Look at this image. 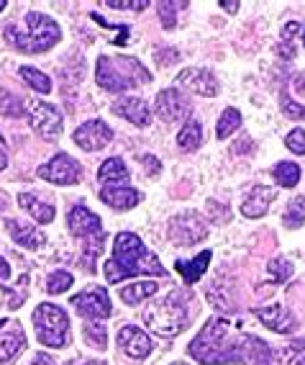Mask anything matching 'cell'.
Segmentation results:
<instances>
[{
	"label": "cell",
	"instance_id": "obj_1",
	"mask_svg": "<svg viewBox=\"0 0 305 365\" xmlns=\"http://www.w3.org/2000/svg\"><path fill=\"white\" fill-rule=\"evenodd\" d=\"M190 355L200 365L223 363H249V365H272L269 347L259 337L247 334L241 324L215 317L203 327L198 337L190 342Z\"/></svg>",
	"mask_w": 305,
	"mask_h": 365
},
{
	"label": "cell",
	"instance_id": "obj_2",
	"mask_svg": "<svg viewBox=\"0 0 305 365\" xmlns=\"http://www.w3.org/2000/svg\"><path fill=\"white\" fill-rule=\"evenodd\" d=\"M105 270V281L108 283H121L131 275H167V270L162 267V262L156 260L149 250L144 247V242L131 232H121L116 235L113 242V257L103 265Z\"/></svg>",
	"mask_w": 305,
	"mask_h": 365
},
{
	"label": "cell",
	"instance_id": "obj_3",
	"mask_svg": "<svg viewBox=\"0 0 305 365\" xmlns=\"http://www.w3.org/2000/svg\"><path fill=\"white\" fill-rule=\"evenodd\" d=\"M95 80L108 93H126L151 83V75L134 57H100L95 65Z\"/></svg>",
	"mask_w": 305,
	"mask_h": 365
},
{
	"label": "cell",
	"instance_id": "obj_4",
	"mask_svg": "<svg viewBox=\"0 0 305 365\" xmlns=\"http://www.w3.org/2000/svg\"><path fill=\"white\" fill-rule=\"evenodd\" d=\"M144 322L159 337H177L188 327V307L180 291H169L144 309Z\"/></svg>",
	"mask_w": 305,
	"mask_h": 365
},
{
	"label": "cell",
	"instance_id": "obj_5",
	"mask_svg": "<svg viewBox=\"0 0 305 365\" xmlns=\"http://www.w3.org/2000/svg\"><path fill=\"white\" fill-rule=\"evenodd\" d=\"M26 24H28V34H18L14 26L6 29V41L23 54L49 52L59 41V36H62L57 21L44 14H36V11H31V14L26 16Z\"/></svg>",
	"mask_w": 305,
	"mask_h": 365
},
{
	"label": "cell",
	"instance_id": "obj_6",
	"mask_svg": "<svg viewBox=\"0 0 305 365\" xmlns=\"http://www.w3.org/2000/svg\"><path fill=\"white\" fill-rule=\"evenodd\" d=\"M33 327H36V337L44 347L59 350L70 342V319H67L65 309L54 307V304H39L33 312Z\"/></svg>",
	"mask_w": 305,
	"mask_h": 365
},
{
	"label": "cell",
	"instance_id": "obj_7",
	"mask_svg": "<svg viewBox=\"0 0 305 365\" xmlns=\"http://www.w3.org/2000/svg\"><path fill=\"white\" fill-rule=\"evenodd\" d=\"M39 178L46 182H54V185H75L82 178V168L75 157H70L67 152H59L46 165H41Z\"/></svg>",
	"mask_w": 305,
	"mask_h": 365
},
{
	"label": "cell",
	"instance_id": "obj_8",
	"mask_svg": "<svg viewBox=\"0 0 305 365\" xmlns=\"http://www.w3.org/2000/svg\"><path fill=\"white\" fill-rule=\"evenodd\" d=\"M72 307L77 309L87 322H100L111 317V299L105 288H87L72 299Z\"/></svg>",
	"mask_w": 305,
	"mask_h": 365
},
{
	"label": "cell",
	"instance_id": "obj_9",
	"mask_svg": "<svg viewBox=\"0 0 305 365\" xmlns=\"http://www.w3.org/2000/svg\"><path fill=\"white\" fill-rule=\"evenodd\" d=\"M113 139V129L105 121H100V118H92V121H85L82 126H77L75 129V134H72V142L77 144L80 150L85 152H97L103 150V147H108Z\"/></svg>",
	"mask_w": 305,
	"mask_h": 365
},
{
	"label": "cell",
	"instance_id": "obj_10",
	"mask_svg": "<svg viewBox=\"0 0 305 365\" xmlns=\"http://www.w3.org/2000/svg\"><path fill=\"white\" fill-rule=\"evenodd\" d=\"M205 235H208V227L203 224V219L198 214H180L169 222V237L182 247L198 245L200 240H205Z\"/></svg>",
	"mask_w": 305,
	"mask_h": 365
},
{
	"label": "cell",
	"instance_id": "obj_11",
	"mask_svg": "<svg viewBox=\"0 0 305 365\" xmlns=\"http://www.w3.org/2000/svg\"><path fill=\"white\" fill-rule=\"evenodd\" d=\"M28 121H31V129L44 139H57L59 134H62V113H59V108L52 103L36 101V103L31 106Z\"/></svg>",
	"mask_w": 305,
	"mask_h": 365
},
{
	"label": "cell",
	"instance_id": "obj_12",
	"mask_svg": "<svg viewBox=\"0 0 305 365\" xmlns=\"http://www.w3.org/2000/svg\"><path fill=\"white\" fill-rule=\"evenodd\" d=\"M154 113L156 118H162L164 124H175V121H180V118H185L190 113V103L180 91L169 88V91H162L156 96Z\"/></svg>",
	"mask_w": 305,
	"mask_h": 365
},
{
	"label": "cell",
	"instance_id": "obj_13",
	"mask_svg": "<svg viewBox=\"0 0 305 365\" xmlns=\"http://www.w3.org/2000/svg\"><path fill=\"white\" fill-rule=\"evenodd\" d=\"M254 317H257L267 329H272V332H277V334H292L295 329H298V319H295V314H292L290 309L279 307V304L254 309Z\"/></svg>",
	"mask_w": 305,
	"mask_h": 365
},
{
	"label": "cell",
	"instance_id": "obj_14",
	"mask_svg": "<svg viewBox=\"0 0 305 365\" xmlns=\"http://www.w3.org/2000/svg\"><path fill=\"white\" fill-rule=\"evenodd\" d=\"M175 83L180 88L190 93H198V96H205V98H213L218 96V80L210 75L208 70H198V67H190V70H182L175 78Z\"/></svg>",
	"mask_w": 305,
	"mask_h": 365
},
{
	"label": "cell",
	"instance_id": "obj_15",
	"mask_svg": "<svg viewBox=\"0 0 305 365\" xmlns=\"http://www.w3.org/2000/svg\"><path fill=\"white\" fill-rule=\"evenodd\" d=\"M67 224H70V232L75 237H95V235H103V224H100V216L92 214L87 206H72L70 209V216H67Z\"/></svg>",
	"mask_w": 305,
	"mask_h": 365
},
{
	"label": "cell",
	"instance_id": "obj_16",
	"mask_svg": "<svg viewBox=\"0 0 305 365\" xmlns=\"http://www.w3.org/2000/svg\"><path fill=\"white\" fill-rule=\"evenodd\" d=\"M118 347L134 360H144L151 352V339L146 337V332H141L139 327L129 324L118 329Z\"/></svg>",
	"mask_w": 305,
	"mask_h": 365
},
{
	"label": "cell",
	"instance_id": "obj_17",
	"mask_svg": "<svg viewBox=\"0 0 305 365\" xmlns=\"http://www.w3.org/2000/svg\"><path fill=\"white\" fill-rule=\"evenodd\" d=\"M100 201L108 203V206L116 211H129V209H134V206H139L141 193L134 190L131 185H103V188H100Z\"/></svg>",
	"mask_w": 305,
	"mask_h": 365
},
{
	"label": "cell",
	"instance_id": "obj_18",
	"mask_svg": "<svg viewBox=\"0 0 305 365\" xmlns=\"http://www.w3.org/2000/svg\"><path fill=\"white\" fill-rule=\"evenodd\" d=\"M272 201H274V188H269V185H254L249 190V196L244 198V203H241V214L247 216V219H259V216L267 214Z\"/></svg>",
	"mask_w": 305,
	"mask_h": 365
},
{
	"label": "cell",
	"instance_id": "obj_19",
	"mask_svg": "<svg viewBox=\"0 0 305 365\" xmlns=\"http://www.w3.org/2000/svg\"><path fill=\"white\" fill-rule=\"evenodd\" d=\"M113 111L118 113L121 118H126V121H131L134 126H146L151 121V111L149 106L144 103L141 98H121L113 103Z\"/></svg>",
	"mask_w": 305,
	"mask_h": 365
},
{
	"label": "cell",
	"instance_id": "obj_20",
	"mask_svg": "<svg viewBox=\"0 0 305 365\" xmlns=\"http://www.w3.org/2000/svg\"><path fill=\"white\" fill-rule=\"evenodd\" d=\"M6 229L11 232L14 242H16V245H21V247H26V250H39L41 245H44V235H41L39 229L28 227V224H23V222L8 219V222H6Z\"/></svg>",
	"mask_w": 305,
	"mask_h": 365
},
{
	"label": "cell",
	"instance_id": "obj_21",
	"mask_svg": "<svg viewBox=\"0 0 305 365\" xmlns=\"http://www.w3.org/2000/svg\"><path fill=\"white\" fill-rule=\"evenodd\" d=\"M210 257H213V252H210V250H205V252L195 255L193 260H177L175 267H177V273L182 275V281H185V283H198L203 278V273L208 270Z\"/></svg>",
	"mask_w": 305,
	"mask_h": 365
},
{
	"label": "cell",
	"instance_id": "obj_22",
	"mask_svg": "<svg viewBox=\"0 0 305 365\" xmlns=\"http://www.w3.org/2000/svg\"><path fill=\"white\" fill-rule=\"evenodd\" d=\"M23 350H26V334L21 327H16L14 332L0 337V365H11Z\"/></svg>",
	"mask_w": 305,
	"mask_h": 365
},
{
	"label": "cell",
	"instance_id": "obj_23",
	"mask_svg": "<svg viewBox=\"0 0 305 365\" xmlns=\"http://www.w3.org/2000/svg\"><path fill=\"white\" fill-rule=\"evenodd\" d=\"M18 206L31 216L33 222H39V224H52L54 222V206L41 203L39 198L31 196V193H18Z\"/></svg>",
	"mask_w": 305,
	"mask_h": 365
},
{
	"label": "cell",
	"instance_id": "obj_24",
	"mask_svg": "<svg viewBox=\"0 0 305 365\" xmlns=\"http://www.w3.org/2000/svg\"><path fill=\"white\" fill-rule=\"evenodd\" d=\"M97 180L103 185H129V170L121 163V157H111L105 160L97 170Z\"/></svg>",
	"mask_w": 305,
	"mask_h": 365
},
{
	"label": "cell",
	"instance_id": "obj_25",
	"mask_svg": "<svg viewBox=\"0 0 305 365\" xmlns=\"http://www.w3.org/2000/svg\"><path fill=\"white\" fill-rule=\"evenodd\" d=\"M156 283L154 281H141V283H134V286H126L121 288V301L129 304V307H137L141 301H146L149 296L156 294Z\"/></svg>",
	"mask_w": 305,
	"mask_h": 365
},
{
	"label": "cell",
	"instance_id": "obj_26",
	"mask_svg": "<svg viewBox=\"0 0 305 365\" xmlns=\"http://www.w3.org/2000/svg\"><path fill=\"white\" fill-rule=\"evenodd\" d=\"M177 144L185 152H195L203 144V126L198 121H188V124L182 126L180 134H177Z\"/></svg>",
	"mask_w": 305,
	"mask_h": 365
},
{
	"label": "cell",
	"instance_id": "obj_27",
	"mask_svg": "<svg viewBox=\"0 0 305 365\" xmlns=\"http://www.w3.org/2000/svg\"><path fill=\"white\" fill-rule=\"evenodd\" d=\"M272 175L282 188H295L300 182V168L295 163H277L272 170Z\"/></svg>",
	"mask_w": 305,
	"mask_h": 365
},
{
	"label": "cell",
	"instance_id": "obj_28",
	"mask_svg": "<svg viewBox=\"0 0 305 365\" xmlns=\"http://www.w3.org/2000/svg\"><path fill=\"white\" fill-rule=\"evenodd\" d=\"M282 224H285L287 229H298L305 224V198H292L290 206H287L285 216H282Z\"/></svg>",
	"mask_w": 305,
	"mask_h": 365
},
{
	"label": "cell",
	"instance_id": "obj_29",
	"mask_svg": "<svg viewBox=\"0 0 305 365\" xmlns=\"http://www.w3.org/2000/svg\"><path fill=\"white\" fill-rule=\"evenodd\" d=\"M239 126H241V113L236 111V108H226V111L221 113V118H218L215 134H218V139H226V137H231Z\"/></svg>",
	"mask_w": 305,
	"mask_h": 365
},
{
	"label": "cell",
	"instance_id": "obj_30",
	"mask_svg": "<svg viewBox=\"0 0 305 365\" xmlns=\"http://www.w3.org/2000/svg\"><path fill=\"white\" fill-rule=\"evenodd\" d=\"M18 72H21V78L31 85L33 91H39V93H49V91H52V80L46 78L44 72L36 70V67H28L26 65V67H21Z\"/></svg>",
	"mask_w": 305,
	"mask_h": 365
},
{
	"label": "cell",
	"instance_id": "obj_31",
	"mask_svg": "<svg viewBox=\"0 0 305 365\" xmlns=\"http://www.w3.org/2000/svg\"><path fill=\"white\" fill-rule=\"evenodd\" d=\"M72 283H75V278H72L67 270H54L49 278H46V291L49 294H65V291H70Z\"/></svg>",
	"mask_w": 305,
	"mask_h": 365
},
{
	"label": "cell",
	"instance_id": "obj_32",
	"mask_svg": "<svg viewBox=\"0 0 305 365\" xmlns=\"http://www.w3.org/2000/svg\"><path fill=\"white\" fill-rule=\"evenodd\" d=\"M85 339L90 342L92 347H97V350H105V339H108V334H105V327L100 324V322H87L85 324Z\"/></svg>",
	"mask_w": 305,
	"mask_h": 365
},
{
	"label": "cell",
	"instance_id": "obj_33",
	"mask_svg": "<svg viewBox=\"0 0 305 365\" xmlns=\"http://www.w3.org/2000/svg\"><path fill=\"white\" fill-rule=\"evenodd\" d=\"M267 273L272 275L277 283H285L292 278V262L282 260V257H274V260H269V265H267Z\"/></svg>",
	"mask_w": 305,
	"mask_h": 365
},
{
	"label": "cell",
	"instance_id": "obj_34",
	"mask_svg": "<svg viewBox=\"0 0 305 365\" xmlns=\"http://www.w3.org/2000/svg\"><path fill=\"white\" fill-rule=\"evenodd\" d=\"M103 242H105L103 235H95L85 240V262H87L90 270H95V257L100 255V250H103Z\"/></svg>",
	"mask_w": 305,
	"mask_h": 365
},
{
	"label": "cell",
	"instance_id": "obj_35",
	"mask_svg": "<svg viewBox=\"0 0 305 365\" xmlns=\"http://www.w3.org/2000/svg\"><path fill=\"white\" fill-rule=\"evenodd\" d=\"M282 363L285 365H305V345L300 342H290L282 350Z\"/></svg>",
	"mask_w": 305,
	"mask_h": 365
},
{
	"label": "cell",
	"instance_id": "obj_36",
	"mask_svg": "<svg viewBox=\"0 0 305 365\" xmlns=\"http://www.w3.org/2000/svg\"><path fill=\"white\" fill-rule=\"evenodd\" d=\"M285 147L295 155H305V131L303 129H292L285 137Z\"/></svg>",
	"mask_w": 305,
	"mask_h": 365
},
{
	"label": "cell",
	"instance_id": "obj_37",
	"mask_svg": "<svg viewBox=\"0 0 305 365\" xmlns=\"http://www.w3.org/2000/svg\"><path fill=\"white\" fill-rule=\"evenodd\" d=\"M175 8H185V3H159V19L164 29H175Z\"/></svg>",
	"mask_w": 305,
	"mask_h": 365
},
{
	"label": "cell",
	"instance_id": "obj_38",
	"mask_svg": "<svg viewBox=\"0 0 305 365\" xmlns=\"http://www.w3.org/2000/svg\"><path fill=\"white\" fill-rule=\"evenodd\" d=\"M108 8H124V11H144L149 6L146 0H105Z\"/></svg>",
	"mask_w": 305,
	"mask_h": 365
},
{
	"label": "cell",
	"instance_id": "obj_39",
	"mask_svg": "<svg viewBox=\"0 0 305 365\" xmlns=\"http://www.w3.org/2000/svg\"><path fill=\"white\" fill-rule=\"evenodd\" d=\"M282 111H285L287 118H295V121L305 118V106H298L292 98H282Z\"/></svg>",
	"mask_w": 305,
	"mask_h": 365
},
{
	"label": "cell",
	"instance_id": "obj_40",
	"mask_svg": "<svg viewBox=\"0 0 305 365\" xmlns=\"http://www.w3.org/2000/svg\"><path fill=\"white\" fill-rule=\"evenodd\" d=\"M3 98L8 101V103H0L3 106V111H6L8 116H21V101L18 98H16V96H8V93L3 96Z\"/></svg>",
	"mask_w": 305,
	"mask_h": 365
},
{
	"label": "cell",
	"instance_id": "obj_41",
	"mask_svg": "<svg viewBox=\"0 0 305 365\" xmlns=\"http://www.w3.org/2000/svg\"><path fill=\"white\" fill-rule=\"evenodd\" d=\"M141 163L146 165V168H149V175H156V170H159V165H156V160L151 155H144L141 157Z\"/></svg>",
	"mask_w": 305,
	"mask_h": 365
},
{
	"label": "cell",
	"instance_id": "obj_42",
	"mask_svg": "<svg viewBox=\"0 0 305 365\" xmlns=\"http://www.w3.org/2000/svg\"><path fill=\"white\" fill-rule=\"evenodd\" d=\"M298 24H287V26H285V31H282V39H287V41H290L292 39V36H295V34H298Z\"/></svg>",
	"mask_w": 305,
	"mask_h": 365
},
{
	"label": "cell",
	"instance_id": "obj_43",
	"mask_svg": "<svg viewBox=\"0 0 305 365\" xmlns=\"http://www.w3.org/2000/svg\"><path fill=\"white\" fill-rule=\"evenodd\" d=\"M31 365H57L54 363V358L52 355H36V358H33V363Z\"/></svg>",
	"mask_w": 305,
	"mask_h": 365
},
{
	"label": "cell",
	"instance_id": "obj_44",
	"mask_svg": "<svg viewBox=\"0 0 305 365\" xmlns=\"http://www.w3.org/2000/svg\"><path fill=\"white\" fill-rule=\"evenodd\" d=\"M11 278V267H8V262L0 257V281H8Z\"/></svg>",
	"mask_w": 305,
	"mask_h": 365
},
{
	"label": "cell",
	"instance_id": "obj_45",
	"mask_svg": "<svg viewBox=\"0 0 305 365\" xmlns=\"http://www.w3.org/2000/svg\"><path fill=\"white\" fill-rule=\"evenodd\" d=\"M218 6H221V8H226L228 14H236V11H239V3H236V0H226V3H223V0H221V3H218Z\"/></svg>",
	"mask_w": 305,
	"mask_h": 365
},
{
	"label": "cell",
	"instance_id": "obj_46",
	"mask_svg": "<svg viewBox=\"0 0 305 365\" xmlns=\"http://www.w3.org/2000/svg\"><path fill=\"white\" fill-rule=\"evenodd\" d=\"M295 93H305V75L295 78Z\"/></svg>",
	"mask_w": 305,
	"mask_h": 365
},
{
	"label": "cell",
	"instance_id": "obj_47",
	"mask_svg": "<svg viewBox=\"0 0 305 365\" xmlns=\"http://www.w3.org/2000/svg\"><path fill=\"white\" fill-rule=\"evenodd\" d=\"M6 165H8V157H6V150L0 147V170H6Z\"/></svg>",
	"mask_w": 305,
	"mask_h": 365
},
{
	"label": "cell",
	"instance_id": "obj_48",
	"mask_svg": "<svg viewBox=\"0 0 305 365\" xmlns=\"http://www.w3.org/2000/svg\"><path fill=\"white\" fill-rule=\"evenodd\" d=\"M72 365H80V363H72ZM82 365H105V363H100V360H87V363H82Z\"/></svg>",
	"mask_w": 305,
	"mask_h": 365
},
{
	"label": "cell",
	"instance_id": "obj_49",
	"mask_svg": "<svg viewBox=\"0 0 305 365\" xmlns=\"http://www.w3.org/2000/svg\"><path fill=\"white\" fill-rule=\"evenodd\" d=\"M8 6V3H6V0H0V11H3V8H6Z\"/></svg>",
	"mask_w": 305,
	"mask_h": 365
},
{
	"label": "cell",
	"instance_id": "obj_50",
	"mask_svg": "<svg viewBox=\"0 0 305 365\" xmlns=\"http://www.w3.org/2000/svg\"><path fill=\"white\" fill-rule=\"evenodd\" d=\"M3 209H6V201H3V198H0V211H3Z\"/></svg>",
	"mask_w": 305,
	"mask_h": 365
},
{
	"label": "cell",
	"instance_id": "obj_51",
	"mask_svg": "<svg viewBox=\"0 0 305 365\" xmlns=\"http://www.w3.org/2000/svg\"><path fill=\"white\" fill-rule=\"evenodd\" d=\"M3 324H6V319H0V327H3Z\"/></svg>",
	"mask_w": 305,
	"mask_h": 365
},
{
	"label": "cell",
	"instance_id": "obj_52",
	"mask_svg": "<svg viewBox=\"0 0 305 365\" xmlns=\"http://www.w3.org/2000/svg\"><path fill=\"white\" fill-rule=\"evenodd\" d=\"M172 365H188V363H172Z\"/></svg>",
	"mask_w": 305,
	"mask_h": 365
},
{
	"label": "cell",
	"instance_id": "obj_53",
	"mask_svg": "<svg viewBox=\"0 0 305 365\" xmlns=\"http://www.w3.org/2000/svg\"><path fill=\"white\" fill-rule=\"evenodd\" d=\"M303 41H305V31H303Z\"/></svg>",
	"mask_w": 305,
	"mask_h": 365
}]
</instances>
